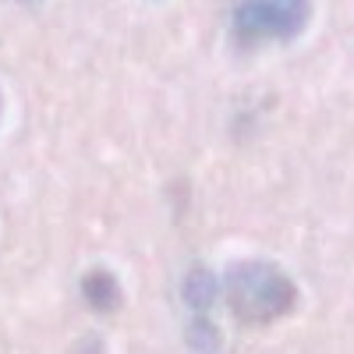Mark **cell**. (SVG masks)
I'll return each mask as SVG.
<instances>
[{"mask_svg": "<svg viewBox=\"0 0 354 354\" xmlns=\"http://www.w3.org/2000/svg\"><path fill=\"white\" fill-rule=\"evenodd\" d=\"M227 301L230 312L245 326H270L298 305V287L277 262L248 259L230 266L227 273Z\"/></svg>", "mask_w": 354, "mask_h": 354, "instance_id": "1", "label": "cell"}, {"mask_svg": "<svg viewBox=\"0 0 354 354\" xmlns=\"http://www.w3.org/2000/svg\"><path fill=\"white\" fill-rule=\"evenodd\" d=\"M308 15V0H238L230 11V39L238 46H255L266 39L287 43L301 36Z\"/></svg>", "mask_w": 354, "mask_h": 354, "instance_id": "2", "label": "cell"}, {"mask_svg": "<svg viewBox=\"0 0 354 354\" xmlns=\"http://www.w3.org/2000/svg\"><path fill=\"white\" fill-rule=\"evenodd\" d=\"M82 298L96 312H113L121 305V283H117V277L110 270H88L82 277Z\"/></svg>", "mask_w": 354, "mask_h": 354, "instance_id": "3", "label": "cell"}, {"mask_svg": "<svg viewBox=\"0 0 354 354\" xmlns=\"http://www.w3.org/2000/svg\"><path fill=\"white\" fill-rule=\"evenodd\" d=\"M216 290H220V287H216V277L205 270V266H192L188 277H185V283H181V298H185L188 308H195V312L202 315V312L213 308Z\"/></svg>", "mask_w": 354, "mask_h": 354, "instance_id": "4", "label": "cell"}, {"mask_svg": "<svg viewBox=\"0 0 354 354\" xmlns=\"http://www.w3.org/2000/svg\"><path fill=\"white\" fill-rule=\"evenodd\" d=\"M192 340H195L198 347H216V326H209V322H195Z\"/></svg>", "mask_w": 354, "mask_h": 354, "instance_id": "5", "label": "cell"}]
</instances>
